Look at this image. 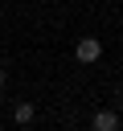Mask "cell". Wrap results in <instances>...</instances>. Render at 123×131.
Segmentation results:
<instances>
[{"label": "cell", "instance_id": "obj_1", "mask_svg": "<svg viewBox=\"0 0 123 131\" xmlns=\"http://www.w3.org/2000/svg\"><path fill=\"white\" fill-rule=\"evenodd\" d=\"M74 57H78L82 66L98 61V57H102V41H98V37H82V41H78V49H74Z\"/></svg>", "mask_w": 123, "mask_h": 131}, {"label": "cell", "instance_id": "obj_2", "mask_svg": "<svg viewBox=\"0 0 123 131\" xmlns=\"http://www.w3.org/2000/svg\"><path fill=\"white\" fill-rule=\"evenodd\" d=\"M90 127H94V131H115V127H119V115H115V111H94Z\"/></svg>", "mask_w": 123, "mask_h": 131}, {"label": "cell", "instance_id": "obj_3", "mask_svg": "<svg viewBox=\"0 0 123 131\" xmlns=\"http://www.w3.org/2000/svg\"><path fill=\"white\" fill-rule=\"evenodd\" d=\"M12 119H16L20 127H25V123H33V119H37V111H33V102H16V111H12Z\"/></svg>", "mask_w": 123, "mask_h": 131}, {"label": "cell", "instance_id": "obj_4", "mask_svg": "<svg viewBox=\"0 0 123 131\" xmlns=\"http://www.w3.org/2000/svg\"><path fill=\"white\" fill-rule=\"evenodd\" d=\"M0 90H4V70H0Z\"/></svg>", "mask_w": 123, "mask_h": 131}]
</instances>
